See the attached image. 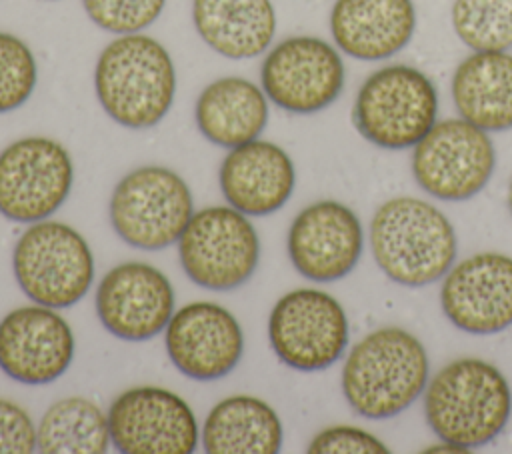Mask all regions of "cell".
<instances>
[{
	"label": "cell",
	"instance_id": "f1b7e54d",
	"mask_svg": "<svg viewBox=\"0 0 512 454\" xmlns=\"http://www.w3.org/2000/svg\"><path fill=\"white\" fill-rule=\"evenodd\" d=\"M312 454H384L390 448L374 434L358 426H330L320 430L308 444Z\"/></svg>",
	"mask_w": 512,
	"mask_h": 454
},
{
	"label": "cell",
	"instance_id": "e0dca14e",
	"mask_svg": "<svg viewBox=\"0 0 512 454\" xmlns=\"http://www.w3.org/2000/svg\"><path fill=\"white\" fill-rule=\"evenodd\" d=\"M96 314L106 332L120 340H150L164 332L174 314V288L156 266L122 262L102 276Z\"/></svg>",
	"mask_w": 512,
	"mask_h": 454
},
{
	"label": "cell",
	"instance_id": "ffe728a7",
	"mask_svg": "<svg viewBox=\"0 0 512 454\" xmlns=\"http://www.w3.org/2000/svg\"><path fill=\"white\" fill-rule=\"evenodd\" d=\"M416 32L412 0H336L330 34L344 54L376 62L398 54Z\"/></svg>",
	"mask_w": 512,
	"mask_h": 454
},
{
	"label": "cell",
	"instance_id": "277c9868",
	"mask_svg": "<svg viewBox=\"0 0 512 454\" xmlns=\"http://www.w3.org/2000/svg\"><path fill=\"white\" fill-rule=\"evenodd\" d=\"M370 250L392 282L418 288L444 278L456 260L458 240L440 208L420 198L398 196L374 212Z\"/></svg>",
	"mask_w": 512,
	"mask_h": 454
},
{
	"label": "cell",
	"instance_id": "d6986e66",
	"mask_svg": "<svg viewBox=\"0 0 512 454\" xmlns=\"http://www.w3.org/2000/svg\"><path fill=\"white\" fill-rule=\"evenodd\" d=\"M226 202L246 216L280 210L296 186V168L284 148L270 140H250L224 156L218 170Z\"/></svg>",
	"mask_w": 512,
	"mask_h": 454
},
{
	"label": "cell",
	"instance_id": "30bf717a",
	"mask_svg": "<svg viewBox=\"0 0 512 454\" xmlns=\"http://www.w3.org/2000/svg\"><path fill=\"white\" fill-rule=\"evenodd\" d=\"M494 168L496 148L488 132L464 118L436 120L412 152L416 184L444 202L476 196Z\"/></svg>",
	"mask_w": 512,
	"mask_h": 454
},
{
	"label": "cell",
	"instance_id": "ba28073f",
	"mask_svg": "<svg viewBox=\"0 0 512 454\" xmlns=\"http://www.w3.org/2000/svg\"><path fill=\"white\" fill-rule=\"evenodd\" d=\"M176 244L184 274L196 286L214 292L246 284L260 260L254 224L232 206H206L194 212Z\"/></svg>",
	"mask_w": 512,
	"mask_h": 454
},
{
	"label": "cell",
	"instance_id": "9a60e30c",
	"mask_svg": "<svg viewBox=\"0 0 512 454\" xmlns=\"http://www.w3.org/2000/svg\"><path fill=\"white\" fill-rule=\"evenodd\" d=\"M172 366L190 380L212 382L230 374L244 352L236 316L216 302H190L178 308L164 328Z\"/></svg>",
	"mask_w": 512,
	"mask_h": 454
},
{
	"label": "cell",
	"instance_id": "603a6c76",
	"mask_svg": "<svg viewBox=\"0 0 512 454\" xmlns=\"http://www.w3.org/2000/svg\"><path fill=\"white\" fill-rule=\"evenodd\" d=\"M194 118L208 142L230 150L262 134L268 124V98L252 80L222 76L200 92Z\"/></svg>",
	"mask_w": 512,
	"mask_h": 454
},
{
	"label": "cell",
	"instance_id": "9c48e42d",
	"mask_svg": "<svg viewBox=\"0 0 512 454\" xmlns=\"http://www.w3.org/2000/svg\"><path fill=\"white\" fill-rule=\"evenodd\" d=\"M350 326L342 304L318 288L286 292L270 310L268 342L282 364L318 372L336 364L348 346Z\"/></svg>",
	"mask_w": 512,
	"mask_h": 454
},
{
	"label": "cell",
	"instance_id": "ac0fdd59",
	"mask_svg": "<svg viewBox=\"0 0 512 454\" xmlns=\"http://www.w3.org/2000/svg\"><path fill=\"white\" fill-rule=\"evenodd\" d=\"M286 248L292 266L304 278L312 282L340 280L354 270L362 256V222L342 202H312L292 220Z\"/></svg>",
	"mask_w": 512,
	"mask_h": 454
},
{
	"label": "cell",
	"instance_id": "52a82bcc",
	"mask_svg": "<svg viewBox=\"0 0 512 454\" xmlns=\"http://www.w3.org/2000/svg\"><path fill=\"white\" fill-rule=\"evenodd\" d=\"M194 214L186 180L164 166L130 170L114 186L108 218L114 232L138 250H164L178 242Z\"/></svg>",
	"mask_w": 512,
	"mask_h": 454
},
{
	"label": "cell",
	"instance_id": "6da1fadb",
	"mask_svg": "<svg viewBox=\"0 0 512 454\" xmlns=\"http://www.w3.org/2000/svg\"><path fill=\"white\" fill-rule=\"evenodd\" d=\"M512 414L506 376L488 360L458 358L442 366L424 388V416L446 444L466 452L492 442Z\"/></svg>",
	"mask_w": 512,
	"mask_h": 454
},
{
	"label": "cell",
	"instance_id": "5bb4252c",
	"mask_svg": "<svg viewBox=\"0 0 512 454\" xmlns=\"http://www.w3.org/2000/svg\"><path fill=\"white\" fill-rule=\"evenodd\" d=\"M74 348V332L56 308L34 302L0 320V370L14 382L52 384L72 366Z\"/></svg>",
	"mask_w": 512,
	"mask_h": 454
},
{
	"label": "cell",
	"instance_id": "5b68a950",
	"mask_svg": "<svg viewBox=\"0 0 512 454\" xmlns=\"http://www.w3.org/2000/svg\"><path fill=\"white\" fill-rule=\"evenodd\" d=\"M434 82L408 64L374 70L358 88L352 120L364 140L386 150L414 148L436 124Z\"/></svg>",
	"mask_w": 512,
	"mask_h": 454
},
{
	"label": "cell",
	"instance_id": "8fae6325",
	"mask_svg": "<svg viewBox=\"0 0 512 454\" xmlns=\"http://www.w3.org/2000/svg\"><path fill=\"white\" fill-rule=\"evenodd\" d=\"M74 162L54 138L26 136L0 152V214L18 224L50 218L68 198Z\"/></svg>",
	"mask_w": 512,
	"mask_h": 454
},
{
	"label": "cell",
	"instance_id": "484cf974",
	"mask_svg": "<svg viewBox=\"0 0 512 454\" xmlns=\"http://www.w3.org/2000/svg\"><path fill=\"white\" fill-rule=\"evenodd\" d=\"M450 20L472 52L512 48V0H454Z\"/></svg>",
	"mask_w": 512,
	"mask_h": 454
},
{
	"label": "cell",
	"instance_id": "4dcf8cb0",
	"mask_svg": "<svg viewBox=\"0 0 512 454\" xmlns=\"http://www.w3.org/2000/svg\"><path fill=\"white\" fill-rule=\"evenodd\" d=\"M508 210H510V216H512V178H510V186H508Z\"/></svg>",
	"mask_w": 512,
	"mask_h": 454
},
{
	"label": "cell",
	"instance_id": "7a4b0ae2",
	"mask_svg": "<svg viewBox=\"0 0 512 454\" xmlns=\"http://www.w3.org/2000/svg\"><path fill=\"white\" fill-rule=\"evenodd\" d=\"M430 364L424 344L408 330L384 326L352 346L342 366V394L370 420L398 416L424 394Z\"/></svg>",
	"mask_w": 512,
	"mask_h": 454
},
{
	"label": "cell",
	"instance_id": "8992f818",
	"mask_svg": "<svg viewBox=\"0 0 512 454\" xmlns=\"http://www.w3.org/2000/svg\"><path fill=\"white\" fill-rule=\"evenodd\" d=\"M12 272L20 290L36 304L70 308L94 280V256L86 238L66 222H32L12 250Z\"/></svg>",
	"mask_w": 512,
	"mask_h": 454
},
{
	"label": "cell",
	"instance_id": "d4e9b609",
	"mask_svg": "<svg viewBox=\"0 0 512 454\" xmlns=\"http://www.w3.org/2000/svg\"><path fill=\"white\" fill-rule=\"evenodd\" d=\"M42 454H104L108 452V414L84 396H66L52 402L36 426Z\"/></svg>",
	"mask_w": 512,
	"mask_h": 454
},
{
	"label": "cell",
	"instance_id": "f546056e",
	"mask_svg": "<svg viewBox=\"0 0 512 454\" xmlns=\"http://www.w3.org/2000/svg\"><path fill=\"white\" fill-rule=\"evenodd\" d=\"M38 450L36 424L12 400L0 398V454H30Z\"/></svg>",
	"mask_w": 512,
	"mask_h": 454
},
{
	"label": "cell",
	"instance_id": "83f0119b",
	"mask_svg": "<svg viewBox=\"0 0 512 454\" xmlns=\"http://www.w3.org/2000/svg\"><path fill=\"white\" fill-rule=\"evenodd\" d=\"M88 18L112 34L142 32L158 20L166 0H82Z\"/></svg>",
	"mask_w": 512,
	"mask_h": 454
},
{
	"label": "cell",
	"instance_id": "4316f807",
	"mask_svg": "<svg viewBox=\"0 0 512 454\" xmlns=\"http://www.w3.org/2000/svg\"><path fill=\"white\" fill-rule=\"evenodd\" d=\"M36 82L38 66L28 44L10 32H0V114L24 106Z\"/></svg>",
	"mask_w": 512,
	"mask_h": 454
},
{
	"label": "cell",
	"instance_id": "3957f363",
	"mask_svg": "<svg viewBox=\"0 0 512 454\" xmlns=\"http://www.w3.org/2000/svg\"><path fill=\"white\" fill-rule=\"evenodd\" d=\"M94 90L102 110L116 124L130 130L152 128L174 102L172 56L148 34H118L96 60Z\"/></svg>",
	"mask_w": 512,
	"mask_h": 454
},
{
	"label": "cell",
	"instance_id": "7c38bea8",
	"mask_svg": "<svg viewBox=\"0 0 512 454\" xmlns=\"http://www.w3.org/2000/svg\"><path fill=\"white\" fill-rule=\"evenodd\" d=\"M340 52L316 36H290L264 56L260 86L266 98L290 114L328 108L344 88Z\"/></svg>",
	"mask_w": 512,
	"mask_h": 454
},
{
	"label": "cell",
	"instance_id": "4fadbf2b",
	"mask_svg": "<svg viewBox=\"0 0 512 454\" xmlns=\"http://www.w3.org/2000/svg\"><path fill=\"white\" fill-rule=\"evenodd\" d=\"M112 446L122 454H192L200 430L188 402L160 386L124 390L108 408Z\"/></svg>",
	"mask_w": 512,
	"mask_h": 454
},
{
	"label": "cell",
	"instance_id": "7402d4cb",
	"mask_svg": "<svg viewBox=\"0 0 512 454\" xmlns=\"http://www.w3.org/2000/svg\"><path fill=\"white\" fill-rule=\"evenodd\" d=\"M192 22L204 44L230 60L260 56L276 34L272 0H192Z\"/></svg>",
	"mask_w": 512,
	"mask_h": 454
},
{
	"label": "cell",
	"instance_id": "cb8c5ba5",
	"mask_svg": "<svg viewBox=\"0 0 512 454\" xmlns=\"http://www.w3.org/2000/svg\"><path fill=\"white\" fill-rule=\"evenodd\" d=\"M284 428L276 410L258 396L234 394L204 418L200 442L208 454H276Z\"/></svg>",
	"mask_w": 512,
	"mask_h": 454
},
{
	"label": "cell",
	"instance_id": "2e32d148",
	"mask_svg": "<svg viewBox=\"0 0 512 454\" xmlns=\"http://www.w3.org/2000/svg\"><path fill=\"white\" fill-rule=\"evenodd\" d=\"M444 316L468 334H498L512 326V256L472 254L444 274L440 286Z\"/></svg>",
	"mask_w": 512,
	"mask_h": 454
},
{
	"label": "cell",
	"instance_id": "44dd1931",
	"mask_svg": "<svg viewBox=\"0 0 512 454\" xmlns=\"http://www.w3.org/2000/svg\"><path fill=\"white\" fill-rule=\"evenodd\" d=\"M452 100L460 118L486 132L512 128V54L480 50L452 74Z\"/></svg>",
	"mask_w": 512,
	"mask_h": 454
}]
</instances>
